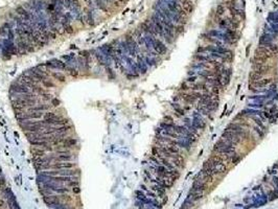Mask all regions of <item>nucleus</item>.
<instances>
[{
    "mask_svg": "<svg viewBox=\"0 0 278 209\" xmlns=\"http://www.w3.org/2000/svg\"><path fill=\"white\" fill-rule=\"evenodd\" d=\"M137 61H136V66H137V69H138L139 74H144V73L147 72L149 70V66L147 65V63L144 62V59L142 53H139L137 55Z\"/></svg>",
    "mask_w": 278,
    "mask_h": 209,
    "instance_id": "nucleus-11",
    "label": "nucleus"
},
{
    "mask_svg": "<svg viewBox=\"0 0 278 209\" xmlns=\"http://www.w3.org/2000/svg\"><path fill=\"white\" fill-rule=\"evenodd\" d=\"M50 104L47 103H43V101H39L38 104H36L35 106H32L29 108L26 109V111L29 112H46L49 111L50 109Z\"/></svg>",
    "mask_w": 278,
    "mask_h": 209,
    "instance_id": "nucleus-12",
    "label": "nucleus"
},
{
    "mask_svg": "<svg viewBox=\"0 0 278 209\" xmlns=\"http://www.w3.org/2000/svg\"><path fill=\"white\" fill-rule=\"evenodd\" d=\"M4 205H6V202H4V200L0 199V208H3Z\"/></svg>",
    "mask_w": 278,
    "mask_h": 209,
    "instance_id": "nucleus-36",
    "label": "nucleus"
},
{
    "mask_svg": "<svg viewBox=\"0 0 278 209\" xmlns=\"http://www.w3.org/2000/svg\"><path fill=\"white\" fill-rule=\"evenodd\" d=\"M213 153L218 155H221L222 157L226 160L229 159L230 155H232L233 153L236 152V147L232 142L230 141H227L224 138H221L215 142V144L213 145V149H212Z\"/></svg>",
    "mask_w": 278,
    "mask_h": 209,
    "instance_id": "nucleus-1",
    "label": "nucleus"
},
{
    "mask_svg": "<svg viewBox=\"0 0 278 209\" xmlns=\"http://www.w3.org/2000/svg\"><path fill=\"white\" fill-rule=\"evenodd\" d=\"M30 153H32V157H44L45 155H47V152L45 150L41 149V147H36L32 146L30 149Z\"/></svg>",
    "mask_w": 278,
    "mask_h": 209,
    "instance_id": "nucleus-22",
    "label": "nucleus"
},
{
    "mask_svg": "<svg viewBox=\"0 0 278 209\" xmlns=\"http://www.w3.org/2000/svg\"><path fill=\"white\" fill-rule=\"evenodd\" d=\"M40 84H41V86H42L43 88H45V89H50V88L55 87V83L52 80H50L49 78H45V80L41 82Z\"/></svg>",
    "mask_w": 278,
    "mask_h": 209,
    "instance_id": "nucleus-25",
    "label": "nucleus"
},
{
    "mask_svg": "<svg viewBox=\"0 0 278 209\" xmlns=\"http://www.w3.org/2000/svg\"><path fill=\"white\" fill-rule=\"evenodd\" d=\"M225 6H223V4H219L218 7H216V14L219 15V16H222V15H224V13H225Z\"/></svg>",
    "mask_w": 278,
    "mask_h": 209,
    "instance_id": "nucleus-30",
    "label": "nucleus"
},
{
    "mask_svg": "<svg viewBox=\"0 0 278 209\" xmlns=\"http://www.w3.org/2000/svg\"><path fill=\"white\" fill-rule=\"evenodd\" d=\"M273 184H274L275 188H276L275 190L278 192V176H274L273 177Z\"/></svg>",
    "mask_w": 278,
    "mask_h": 209,
    "instance_id": "nucleus-34",
    "label": "nucleus"
},
{
    "mask_svg": "<svg viewBox=\"0 0 278 209\" xmlns=\"http://www.w3.org/2000/svg\"><path fill=\"white\" fill-rule=\"evenodd\" d=\"M173 112H174V115L178 118H183L184 116H186L187 112L185 111V109L182 107V104H180V103H173L172 104Z\"/></svg>",
    "mask_w": 278,
    "mask_h": 209,
    "instance_id": "nucleus-16",
    "label": "nucleus"
},
{
    "mask_svg": "<svg viewBox=\"0 0 278 209\" xmlns=\"http://www.w3.org/2000/svg\"><path fill=\"white\" fill-rule=\"evenodd\" d=\"M179 91H183V92H187V91H190L189 89V84H187L186 82H182L179 86Z\"/></svg>",
    "mask_w": 278,
    "mask_h": 209,
    "instance_id": "nucleus-29",
    "label": "nucleus"
},
{
    "mask_svg": "<svg viewBox=\"0 0 278 209\" xmlns=\"http://www.w3.org/2000/svg\"><path fill=\"white\" fill-rule=\"evenodd\" d=\"M51 209H72V207H71L70 205H68L67 203H62V202H61V203L57 204L55 206H53Z\"/></svg>",
    "mask_w": 278,
    "mask_h": 209,
    "instance_id": "nucleus-27",
    "label": "nucleus"
},
{
    "mask_svg": "<svg viewBox=\"0 0 278 209\" xmlns=\"http://www.w3.org/2000/svg\"><path fill=\"white\" fill-rule=\"evenodd\" d=\"M152 46H153L154 51L158 53V55H165L168 50V47L166 46V44H165L161 39L154 37V36L152 37Z\"/></svg>",
    "mask_w": 278,
    "mask_h": 209,
    "instance_id": "nucleus-5",
    "label": "nucleus"
},
{
    "mask_svg": "<svg viewBox=\"0 0 278 209\" xmlns=\"http://www.w3.org/2000/svg\"><path fill=\"white\" fill-rule=\"evenodd\" d=\"M45 65L48 68V70H55V71L66 70L65 63L61 59H51V60L45 62Z\"/></svg>",
    "mask_w": 278,
    "mask_h": 209,
    "instance_id": "nucleus-6",
    "label": "nucleus"
},
{
    "mask_svg": "<svg viewBox=\"0 0 278 209\" xmlns=\"http://www.w3.org/2000/svg\"><path fill=\"white\" fill-rule=\"evenodd\" d=\"M222 89L219 88V87H211L210 88V92L213 94V95H220V92H221Z\"/></svg>",
    "mask_w": 278,
    "mask_h": 209,
    "instance_id": "nucleus-31",
    "label": "nucleus"
},
{
    "mask_svg": "<svg viewBox=\"0 0 278 209\" xmlns=\"http://www.w3.org/2000/svg\"><path fill=\"white\" fill-rule=\"evenodd\" d=\"M162 120H163V121H166V122H173V121H175L172 115H165L164 117H163Z\"/></svg>",
    "mask_w": 278,
    "mask_h": 209,
    "instance_id": "nucleus-33",
    "label": "nucleus"
},
{
    "mask_svg": "<svg viewBox=\"0 0 278 209\" xmlns=\"http://www.w3.org/2000/svg\"><path fill=\"white\" fill-rule=\"evenodd\" d=\"M250 118L252 119V121L254 122L255 126H257L258 128H261L262 131L266 132V133H267V132H268V127H267V124H266V121L262 120V119L259 116H251Z\"/></svg>",
    "mask_w": 278,
    "mask_h": 209,
    "instance_id": "nucleus-17",
    "label": "nucleus"
},
{
    "mask_svg": "<svg viewBox=\"0 0 278 209\" xmlns=\"http://www.w3.org/2000/svg\"><path fill=\"white\" fill-rule=\"evenodd\" d=\"M95 10H92L90 7H85L83 10V14H84V18H85V22L88 25H94L95 23V13H94Z\"/></svg>",
    "mask_w": 278,
    "mask_h": 209,
    "instance_id": "nucleus-10",
    "label": "nucleus"
},
{
    "mask_svg": "<svg viewBox=\"0 0 278 209\" xmlns=\"http://www.w3.org/2000/svg\"><path fill=\"white\" fill-rule=\"evenodd\" d=\"M92 2H93L94 6H95V9H97L104 13H109L108 4L105 2V0H92Z\"/></svg>",
    "mask_w": 278,
    "mask_h": 209,
    "instance_id": "nucleus-18",
    "label": "nucleus"
},
{
    "mask_svg": "<svg viewBox=\"0 0 278 209\" xmlns=\"http://www.w3.org/2000/svg\"><path fill=\"white\" fill-rule=\"evenodd\" d=\"M226 130H229V131L234 132V133L238 135V137H241L243 140L248 139L250 137L249 130L244 128V127H242L238 121H232V122H230V124H227V127H226Z\"/></svg>",
    "mask_w": 278,
    "mask_h": 209,
    "instance_id": "nucleus-3",
    "label": "nucleus"
},
{
    "mask_svg": "<svg viewBox=\"0 0 278 209\" xmlns=\"http://www.w3.org/2000/svg\"><path fill=\"white\" fill-rule=\"evenodd\" d=\"M142 55H143L144 62L147 63V65L149 66V67H155V66L157 65L158 58L151 57V55H143V53H142Z\"/></svg>",
    "mask_w": 278,
    "mask_h": 209,
    "instance_id": "nucleus-21",
    "label": "nucleus"
},
{
    "mask_svg": "<svg viewBox=\"0 0 278 209\" xmlns=\"http://www.w3.org/2000/svg\"><path fill=\"white\" fill-rule=\"evenodd\" d=\"M228 160L233 165H236V164H238V163L241 162L242 160H243V156H241V155L238 154V153H233L232 155H230V157H229Z\"/></svg>",
    "mask_w": 278,
    "mask_h": 209,
    "instance_id": "nucleus-24",
    "label": "nucleus"
},
{
    "mask_svg": "<svg viewBox=\"0 0 278 209\" xmlns=\"http://www.w3.org/2000/svg\"><path fill=\"white\" fill-rule=\"evenodd\" d=\"M189 89L190 91H197V92H209L210 91L209 87L203 81L201 82L198 81L197 83L191 84V85H189Z\"/></svg>",
    "mask_w": 278,
    "mask_h": 209,
    "instance_id": "nucleus-14",
    "label": "nucleus"
},
{
    "mask_svg": "<svg viewBox=\"0 0 278 209\" xmlns=\"http://www.w3.org/2000/svg\"><path fill=\"white\" fill-rule=\"evenodd\" d=\"M63 144L65 145L68 150H72V149H74V146L78 145V140L75 138H72V137L68 136L67 138L63 141Z\"/></svg>",
    "mask_w": 278,
    "mask_h": 209,
    "instance_id": "nucleus-20",
    "label": "nucleus"
},
{
    "mask_svg": "<svg viewBox=\"0 0 278 209\" xmlns=\"http://www.w3.org/2000/svg\"><path fill=\"white\" fill-rule=\"evenodd\" d=\"M49 103H50V106L51 107H58L59 104H60V101H59L57 97H52V99L49 101Z\"/></svg>",
    "mask_w": 278,
    "mask_h": 209,
    "instance_id": "nucleus-32",
    "label": "nucleus"
},
{
    "mask_svg": "<svg viewBox=\"0 0 278 209\" xmlns=\"http://www.w3.org/2000/svg\"><path fill=\"white\" fill-rule=\"evenodd\" d=\"M204 196H205V193L198 192H195V190L190 189V192H188V196L186 199H188V200H190V201H193V202H198V201H200L201 199L204 198Z\"/></svg>",
    "mask_w": 278,
    "mask_h": 209,
    "instance_id": "nucleus-19",
    "label": "nucleus"
},
{
    "mask_svg": "<svg viewBox=\"0 0 278 209\" xmlns=\"http://www.w3.org/2000/svg\"><path fill=\"white\" fill-rule=\"evenodd\" d=\"M191 122H192V126L195 127L198 131H203V130H205L206 124H207V120H206L205 117L202 116L197 111L191 113Z\"/></svg>",
    "mask_w": 278,
    "mask_h": 209,
    "instance_id": "nucleus-4",
    "label": "nucleus"
},
{
    "mask_svg": "<svg viewBox=\"0 0 278 209\" xmlns=\"http://www.w3.org/2000/svg\"><path fill=\"white\" fill-rule=\"evenodd\" d=\"M43 201H44V203L46 204L50 209H51L53 206L57 205V204L62 202L61 198L55 195H49V196H46V197H43Z\"/></svg>",
    "mask_w": 278,
    "mask_h": 209,
    "instance_id": "nucleus-15",
    "label": "nucleus"
},
{
    "mask_svg": "<svg viewBox=\"0 0 278 209\" xmlns=\"http://www.w3.org/2000/svg\"><path fill=\"white\" fill-rule=\"evenodd\" d=\"M94 55L96 57L98 62L101 63V65H103L105 68L106 67H112V65H113V60H112V58L110 57V55H104V53L101 52L98 48L97 49H95V51H94Z\"/></svg>",
    "mask_w": 278,
    "mask_h": 209,
    "instance_id": "nucleus-7",
    "label": "nucleus"
},
{
    "mask_svg": "<svg viewBox=\"0 0 278 209\" xmlns=\"http://www.w3.org/2000/svg\"><path fill=\"white\" fill-rule=\"evenodd\" d=\"M191 189L195 190V192H198L205 193L206 192H207V189H208V183L204 182V181L196 179L195 181H193V183H192Z\"/></svg>",
    "mask_w": 278,
    "mask_h": 209,
    "instance_id": "nucleus-13",
    "label": "nucleus"
},
{
    "mask_svg": "<svg viewBox=\"0 0 278 209\" xmlns=\"http://www.w3.org/2000/svg\"><path fill=\"white\" fill-rule=\"evenodd\" d=\"M144 209H157V208H155L154 206H152V205H145Z\"/></svg>",
    "mask_w": 278,
    "mask_h": 209,
    "instance_id": "nucleus-37",
    "label": "nucleus"
},
{
    "mask_svg": "<svg viewBox=\"0 0 278 209\" xmlns=\"http://www.w3.org/2000/svg\"><path fill=\"white\" fill-rule=\"evenodd\" d=\"M50 74H51V76L55 80L61 82V83L66 81V75L63 71H50Z\"/></svg>",
    "mask_w": 278,
    "mask_h": 209,
    "instance_id": "nucleus-23",
    "label": "nucleus"
},
{
    "mask_svg": "<svg viewBox=\"0 0 278 209\" xmlns=\"http://www.w3.org/2000/svg\"><path fill=\"white\" fill-rule=\"evenodd\" d=\"M222 138H224L225 140H227V141L232 142L234 145H238L239 143H242V141H243V139H242L241 137H238L234 132L229 131V130H226V129L224 130L223 134H222Z\"/></svg>",
    "mask_w": 278,
    "mask_h": 209,
    "instance_id": "nucleus-9",
    "label": "nucleus"
},
{
    "mask_svg": "<svg viewBox=\"0 0 278 209\" xmlns=\"http://www.w3.org/2000/svg\"><path fill=\"white\" fill-rule=\"evenodd\" d=\"M72 192L75 193V195H78V193L81 192V188L80 186H74V187H72Z\"/></svg>",
    "mask_w": 278,
    "mask_h": 209,
    "instance_id": "nucleus-35",
    "label": "nucleus"
},
{
    "mask_svg": "<svg viewBox=\"0 0 278 209\" xmlns=\"http://www.w3.org/2000/svg\"><path fill=\"white\" fill-rule=\"evenodd\" d=\"M270 70L271 67L269 64H252V72L262 78H266V75L270 73Z\"/></svg>",
    "mask_w": 278,
    "mask_h": 209,
    "instance_id": "nucleus-8",
    "label": "nucleus"
},
{
    "mask_svg": "<svg viewBox=\"0 0 278 209\" xmlns=\"http://www.w3.org/2000/svg\"><path fill=\"white\" fill-rule=\"evenodd\" d=\"M198 80H199V76L198 75H188L187 78H186L185 82L187 84H189V85H191V84L197 83Z\"/></svg>",
    "mask_w": 278,
    "mask_h": 209,
    "instance_id": "nucleus-28",
    "label": "nucleus"
},
{
    "mask_svg": "<svg viewBox=\"0 0 278 209\" xmlns=\"http://www.w3.org/2000/svg\"><path fill=\"white\" fill-rule=\"evenodd\" d=\"M61 60L65 63L66 66V70L68 71V73L73 76V78H76L78 75V57H75L74 55L70 53V55H63Z\"/></svg>",
    "mask_w": 278,
    "mask_h": 209,
    "instance_id": "nucleus-2",
    "label": "nucleus"
},
{
    "mask_svg": "<svg viewBox=\"0 0 278 209\" xmlns=\"http://www.w3.org/2000/svg\"><path fill=\"white\" fill-rule=\"evenodd\" d=\"M252 129H253V132L257 135V136L259 137V138H264L265 135H266V132H264L261 128H258V127L255 126V124H254L253 127H252Z\"/></svg>",
    "mask_w": 278,
    "mask_h": 209,
    "instance_id": "nucleus-26",
    "label": "nucleus"
}]
</instances>
